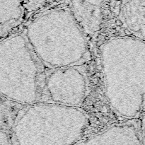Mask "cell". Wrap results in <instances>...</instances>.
<instances>
[{"label":"cell","instance_id":"obj_1","mask_svg":"<svg viewBox=\"0 0 145 145\" xmlns=\"http://www.w3.org/2000/svg\"><path fill=\"white\" fill-rule=\"evenodd\" d=\"M105 94L115 112L128 119L145 110V40L132 36L108 40L101 48Z\"/></svg>","mask_w":145,"mask_h":145},{"label":"cell","instance_id":"obj_2","mask_svg":"<svg viewBox=\"0 0 145 145\" xmlns=\"http://www.w3.org/2000/svg\"><path fill=\"white\" fill-rule=\"evenodd\" d=\"M24 33L47 69L86 65L91 60L88 38L66 6L38 14Z\"/></svg>","mask_w":145,"mask_h":145},{"label":"cell","instance_id":"obj_3","mask_svg":"<svg viewBox=\"0 0 145 145\" xmlns=\"http://www.w3.org/2000/svg\"><path fill=\"white\" fill-rule=\"evenodd\" d=\"M88 125L79 107L36 102L21 109L12 133L14 145L77 144Z\"/></svg>","mask_w":145,"mask_h":145},{"label":"cell","instance_id":"obj_4","mask_svg":"<svg viewBox=\"0 0 145 145\" xmlns=\"http://www.w3.org/2000/svg\"><path fill=\"white\" fill-rule=\"evenodd\" d=\"M0 94L24 105L40 102L46 68L24 33L0 41Z\"/></svg>","mask_w":145,"mask_h":145},{"label":"cell","instance_id":"obj_5","mask_svg":"<svg viewBox=\"0 0 145 145\" xmlns=\"http://www.w3.org/2000/svg\"><path fill=\"white\" fill-rule=\"evenodd\" d=\"M89 89L86 65L45 70L40 102L79 107Z\"/></svg>","mask_w":145,"mask_h":145},{"label":"cell","instance_id":"obj_6","mask_svg":"<svg viewBox=\"0 0 145 145\" xmlns=\"http://www.w3.org/2000/svg\"><path fill=\"white\" fill-rule=\"evenodd\" d=\"M87 38L100 33L115 18L116 0H68L67 5Z\"/></svg>","mask_w":145,"mask_h":145},{"label":"cell","instance_id":"obj_7","mask_svg":"<svg viewBox=\"0 0 145 145\" xmlns=\"http://www.w3.org/2000/svg\"><path fill=\"white\" fill-rule=\"evenodd\" d=\"M144 117L113 124L81 142L83 145H145Z\"/></svg>","mask_w":145,"mask_h":145},{"label":"cell","instance_id":"obj_8","mask_svg":"<svg viewBox=\"0 0 145 145\" xmlns=\"http://www.w3.org/2000/svg\"><path fill=\"white\" fill-rule=\"evenodd\" d=\"M145 0H121L115 18L127 35L145 40Z\"/></svg>","mask_w":145,"mask_h":145},{"label":"cell","instance_id":"obj_9","mask_svg":"<svg viewBox=\"0 0 145 145\" xmlns=\"http://www.w3.org/2000/svg\"><path fill=\"white\" fill-rule=\"evenodd\" d=\"M26 13L24 0H0V38L21 25Z\"/></svg>","mask_w":145,"mask_h":145},{"label":"cell","instance_id":"obj_10","mask_svg":"<svg viewBox=\"0 0 145 145\" xmlns=\"http://www.w3.org/2000/svg\"><path fill=\"white\" fill-rule=\"evenodd\" d=\"M24 105L0 94V130H12Z\"/></svg>","mask_w":145,"mask_h":145},{"label":"cell","instance_id":"obj_11","mask_svg":"<svg viewBox=\"0 0 145 145\" xmlns=\"http://www.w3.org/2000/svg\"><path fill=\"white\" fill-rule=\"evenodd\" d=\"M26 12L40 9L47 3L46 0H24Z\"/></svg>","mask_w":145,"mask_h":145},{"label":"cell","instance_id":"obj_12","mask_svg":"<svg viewBox=\"0 0 145 145\" xmlns=\"http://www.w3.org/2000/svg\"><path fill=\"white\" fill-rule=\"evenodd\" d=\"M0 145H14L12 130H0Z\"/></svg>","mask_w":145,"mask_h":145},{"label":"cell","instance_id":"obj_13","mask_svg":"<svg viewBox=\"0 0 145 145\" xmlns=\"http://www.w3.org/2000/svg\"><path fill=\"white\" fill-rule=\"evenodd\" d=\"M46 1H48V0H46Z\"/></svg>","mask_w":145,"mask_h":145}]
</instances>
